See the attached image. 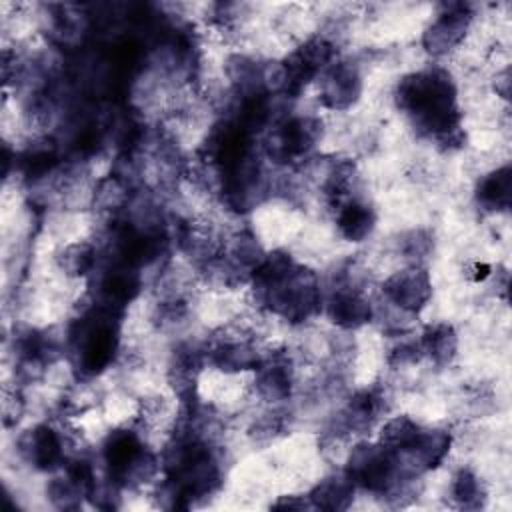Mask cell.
I'll return each instance as SVG.
<instances>
[{"instance_id": "8fae6325", "label": "cell", "mask_w": 512, "mask_h": 512, "mask_svg": "<svg viewBox=\"0 0 512 512\" xmlns=\"http://www.w3.org/2000/svg\"><path fill=\"white\" fill-rule=\"evenodd\" d=\"M326 312L344 330H356L372 320V304L358 288H338L328 300Z\"/></svg>"}, {"instance_id": "9c48e42d", "label": "cell", "mask_w": 512, "mask_h": 512, "mask_svg": "<svg viewBox=\"0 0 512 512\" xmlns=\"http://www.w3.org/2000/svg\"><path fill=\"white\" fill-rule=\"evenodd\" d=\"M20 456L36 470H54L64 464V444L48 424H38L18 438Z\"/></svg>"}, {"instance_id": "ac0fdd59", "label": "cell", "mask_w": 512, "mask_h": 512, "mask_svg": "<svg viewBox=\"0 0 512 512\" xmlns=\"http://www.w3.org/2000/svg\"><path fill=\"white\" fill-rule=\"evenodd\" d=\"M382 412V396L374 390L356 392L342 414V424L348 430H366L374 424L378 414Z\"/></svg>"}, {"instance_id": "e0dca14e", "label": "cell", "mask_w": 512, "mask_h": 512, "mask_svg": "<svg viewBox=\"0 0 512 512\" xmlns=\"http://www.w3.org/2000/svg\"><path fill=\"white\" fill-rule=\"evenodd\" d=\"M510 190H512V172L510 166H502L486 174L478 188L476 198L486 210H508L510 206Z\"/></svg>"}, {"instance_id": "9a60e30c", "label": "cell", "mask_w": 512, "mask_h": 512, "mask_svg": "<svg viewBox=\"0 0 512 512\" xmlns=\"http://www.w3.org/2000/svg\"><path fill=\"white\" fill-rule=\"evenodd\" d=\"M354 482L346 472L320 480L308 494L310 506L320 510H346L354 498Z\"/></svg>"}, {"instance_id": "d6986e66", "label": "cell", "mask_w": 512, "mask_h": 512, "mask_svg": "<svg viewBox=\"0 0 512 512\" xmlns=\"http://www.w3.org/2000/svg\"><path fill=\"white\" fill-rule=\"evenodd\" d=\"M212 362L224 372H242V370H256L260 364L258 352L240 340H224L210 352Z\"/></svg>"}, {"instance_id": "4fadbf2b", "label": "cell", "mask_w": 512, "mask_h": 512, "mask_svg": "<svg viewBox=\"0 0 512 512\" xmlns=\"http://www.w3.org/2000/svg\"><path fill=\"white\" fill-rule=\"evenodd\" d=\"M450 444L452 438L444 430H420L412 448L400 456H408L412 464V474H418L440 466L450 452Z\"/></svg>"}, {"instance_id": "7402d4cb", "label": "cell", "mask_w": 512, "mask_h": 512, "mask_svg": "<svg viewBox=\"0 0 512 512\" xmlns=\"http://www.w3.org/2000/svg\"><path fill=\"white\" fill-rule=\"evenodd\" d=\"M96 266V250L88 242L68 244L60 254V268L68 276H86Z\"/></svg>"}, {"instance_id": "603a6c76", "label": "cell", "mask_w": 512, "mask_h": 512, "mask_svg": "<svg viewBox=\"0 0 512 512\" xmlns=\"http://www.w3.org/2000/svg\"><path fill=\"white\" fill-rule=\"evenodd\" d=\"M48 496L58 508H76L80 506V498L86 494L68 474H64L48 484Z\"/></svg>"}, {"instance_id": "277c9868", "label": "cell", "mask_w": 512, "mask_h": 512, "mask_svg": "<svg viewBox=\"0 0 512 512\" xmlns=\"http://www.w3.org/2000/svg\"><path fill=\"white\" fill-rule=\"evenodd\" d=\"M344 472L354 486H362L374 494H386L398 486L402 466L400 456L380 442H360L352 448Z\"/></svg>"}, {"instance_id": "3957f363", "label": "cell", "mask_w": 512, "mask_h": 512, "mask_svg": "<svg viewBox=\"0 0 512 512\" xmlns=\"http://www.w3.org/2000/svg\"><path fill=\"white\" fill-rule=\"evenodd\" d=\"M110 480L118 486H136L148 482L158 472V460L146 450L144 442L132 430H114L102 448Z\"/></svg>"}, {"instance_id": "5bb4252c", "label": "cell", "mask_w": 512, "mask_h": 512, "mask_svg": "<svg viewBox=\"0 0 512 512\" xmlns=\"http://www.w3.org/2000/svg\"><path fill=\"white\" fill-rule=\"evenodd\" d=\"M336 208V228L346 240L362 242L372 234L376 226V214L366 202L348 198Z\"/></svg>"}, {"instance_id": "ba28073f", "label": "cell", "mask_w": 512, "mask_h": 512, "mask_svg": "<svg viewBox=\"0 0 512 512\" xmlns=\"http://www.w3.org/2000/svg\"><path fill=\"white\" fill-rule=\"evenodd\" d=\"M362 94V78L352 62H332L322 72L320 102L330 110L350 108Z\"/></svg>"}, {"instance_id": "6da1fadb", "label": "cell", "mask_w": 512, "mask_h": 512, "mask_svg": "<svg viewBox=\"0 0 512 512\" xmlns=\"http://www.w3.org/2000/svg\"><path fill=\"white\" fill-rule=\"evenodd\" d=\"M396 102L422 136L446 148L462 144L456 86L448 72L430 68L404 76L396 90Z\"/></svg>"}, {"instance_id": "8992f818", "label": "cell", "mask_w": 512, "mask_h": 512, "mask_svg": "<svg viewBox=\"0 0 512 512\" xmlns=\"http://www.w3.org/2000/svg\"><path fill=\"white\" fill-rule=\"evenodd\" d=\"M472 14L466 4H444V10L426 28L422 44L432 56H444L452 52L466 36Z\"/></svg>"}, {"instance_id": "52a82bcc", "label": "cell", "mask_w": 512, "mask_h": 512, "mask_svg": "<svg viewBox=\"0 0 512 512\" xmlns=\"http://www.w3.org/2000/svg\"><path fill=\"white\" fill-rule=\"evenodd\" d=\"M384 296L400 310L416 314L432 296V280L426 268L414 264L410 268L394 272L382 286Z\"/></svg>"}, {"instance_id": "cb8c5ba5", "label": "cell", "mask_w": 512, "mask_h": 512, "mask_svg": "<svg viewBox=\"0 0 512 512\" xmlns=\"http://www.w3.org/2000/svg\"><path fill=\"white\" fill-rule=\"evenodd\" d=\"M428 250H430V238L422 230L410 232L408 238L404 240V254L408 258L420 260L424 258V254H428Z\"/></svg>"}, {"instance_id": "2e32d148", "label": "cell", "mask_w": 512, "mask_h": 512, "mask_svg": "<svg viewBox=\"0 0 512 512\" xmlns=\"http://www.w3.org/2000/svg\"><path fill=\"white\" fill-rule=\"evenodd\" d=\"M418 342H420L422 354H426L438 366L450 364L458 350V336L454 328L444 322L428 326Z\"/></svg>"}, {"instance_id": "d4e9b609", "label": "cell", "mask_w": 512, "mask_h": 512, "mask_svg": "<svg viewBox=\"0 0 512 512\" xmlns=\"http://www.w3.org/2000/svg\"><path fill=\"white\" fill-rule=\"evenodd\" d=\"M272 508H288V510H304V508H312L310 506V500L306 496L304 498H298V496H280L278 502L272 504Z\"/></svg>"}, {"instance_id": "7a4b0ae2", "label": "cell", "mask_w": 512, "mask_h": 512, "mask_svg": "<svg viewBox=\"0 0 512 512\" xmlns=\"http://www.w3.org/2000/svg\"><path fill=\"white\" fill-rule=\"evenodd\" d=\"M116 310L94 304L90 312L80 316L70 340L84 374H100L106 370L118 350V320Z\"/></svg>"}, {"instance_id": "ffe728a7", "label": "cell", "mask_w": 512, "mask_h": 512, "mask_svg": "<svg viewBox=\"0 0 512 512\" xmlns=\"http://www.w3.org/2000/svg\"><path fill=\"white\" fill-rule=\"evenodd\" d=\"M420 430L422 428L412 418L396 416V418H390L382 426L378 442L400 456V454H404V452H408L412 448V444L416 442Z\"/></svg>"}, {"instance_id": "5b68a950", "label": "cell", "mask_w": 512, "mask_h": 512, "mask_svg": "<svg viewBox=\"0 0 512 512\" xmlns=\"http://www.w3.org/2000/svg\"><path fill=\"white\" fill-rule=\"evenodd\" d=\"M322 136V122L314 116H290L270 134L266 152L276 162H292L306 156Z\"/></svg>"}, {"instance_id": "7c38bea8", "label": "cell", "mask_w": 512, "mask_h": 512, "mask_svg": "<svg viewBox=\"0 0 512 512\" xmlns=\"http://www.w3.org/2000/svg\"><path fill=\"white\" fill-rule=\"evenodd\" d=\"M292 368L286 356H270L256 366V392L268 402H280L290 396Z\"/></svg>"}, {"instance_id": "30bf717a", "label": "cell", "mask_w": 512, "mask_h": 512, "mask_svg": "<svg viewBox=\"0 0 512 512\" xmlns=\"http://www.w3.org/2000/svg\"><path fill=\"white\" fill-rule=\"evenodd\" d=\"M140 292V272L138 268L116 262L108 268L98 284V304L120 312L122 306L132 302Z\"/></svg>"}, {"instance_id": "44dd1931", "label": "cell", "mask_w": 512, "mask_h": 512, "mask_svg": "<svg viewBox=\"0 0 512 512\" xmlns=\"http://www.w3.org/2000/svg\"><path fill=\"white\" fill-rule=\"evenodd\" d=\"M452 498L454 502L464 510H476L482 508L486 492L482 488L480 478L472 470H458L452 480Z\"/></svg>"}]
</instances>
